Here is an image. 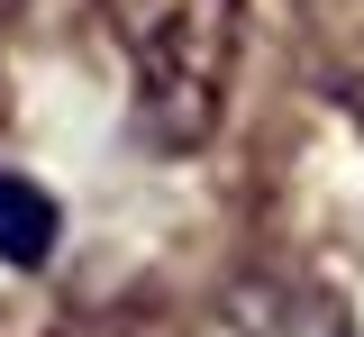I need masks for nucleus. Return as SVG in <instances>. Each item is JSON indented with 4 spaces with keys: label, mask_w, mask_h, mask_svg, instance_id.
I'll return each instance as SVG.
<instances>
[{
    "label": "nucleus",
    "mask_w": 364,
    "mask_h": 337,
    "mask_svg": "<svg viewBox=\"0 0 364 337\" xmlns=\"http://www.w3.org/2000/svg\"><path fill=\"white\" fill-rule=\"evenodd\" d=\"M109 37L128 55V92H136V137L155 155H191L210 146L237 82V0H100Z\"/></svg>",
    "instance_id": "f257e3e1"
},
{
    "label": "nucleus",
    "mask_w": 364,
    "mask_h": 337,
    "mask_svg": "<svg viewBox=\"0 0 364 337\" xmlns=\"http://www.w3.org/2000/svg\"><path fill=\"white\" fill-rule=\"evenodd\" d=\"M200 337H355V310L328 283H301V274H264V283H237L200 319Z\"/></svg>",
    "instance_id": "f03ea898"
},
{
    "label": "nucleus",
    "mask_w": 364,
    "mask_h": 337,
    "mask_svg": "<svg viewBox=\"0 0 364 337\" xmlns=\"http://www.w3.org/2000/svg\"><path fill=\"white\" fill-rule=\"evenodd\" d=\"M55 255V200L28 173H0V264H46Z\"/></svg>",
    "instance_id": "7ed1b4c3"
},
{
    "label": "nucleus",
    "mask_w": 364,
    "mask_h": 337,
    "mask_svg": "<svg viewBox=\"0 0 364 337\" xmlns=\"http://www.w3.org/2000/svg\"><path fill=\"white\" fill-rule=\"evenodd\" d=\"M337 100H346V119L364 128V46L346 55V64H337Z\"/></svg>",
    "instance_id": "20e7f679"
},
{
    "label": "nucleus",
    "mask_w": 364,
    "mask_h": 337,
    "mask_svg": "<svg viewBox=\"0 0 364 337\" xmlns=\"http://www.w3.org/2000/svg\"><path fill=\"white\" fill-rule=\"evenodd\" d=\"M0 9H9V0H0Z\"/></svg>",
    "instance_id": "39448f33"
}]
</instances>
